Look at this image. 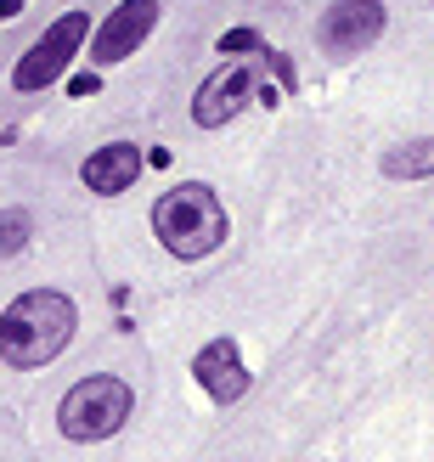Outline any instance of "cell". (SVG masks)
<instances>
[{"label":"cell","instance_id":"9","mask_svg":"<svg viewBox=\"0 0 434 462\" xmlns=\"http://www.w3.org/2000/svg\"><path fill=\"white\" fill-rule=\"evenodd\" d=\"M79 175H85V187H90V192L119 198L125 187H135V175H142V147L113 142V147H102V152H90Z\"/></svg>","mask_w":434,"mask_h":462},{"label":"cell","instance_id":"8","mask_svg":"<svg viewBox=\"0 0 434 462\" xmlns=\"http://www.w3.org/2000/svg\"><path fill=\"white\" fill-rule=\"evenodd\" d=\"M192 378L209 389V401L215 406H237L248 395V366H243V350L232 338H215V344H203L198 361H192Z\"/></svg>","mask_w":434,"mask_h":462},{"label":"cell","instance_id":"12","mask_svg":"<svg viewBox=\"0 0 434 462\" xmlns=\"http://www.w3.org/2000/svg\"><path fill=\"white\" fill-rule=\"evenodd\" d=\"M220 51H260V34L254 29H232V34H220Z\"/></svg>","mask_w":434,"mask_h":462},{"label":"cell","instance_id":"14","mask_svg":"<svg viewBox=\"0 0 434 462\" xmlns=\"http://www.w3.org/2000/svg\"><path fill=\"white\" fill-rule=\"evenodd\" d=\"M12 12H23V0H0V17H12Z\"/></svg>","mask_w":434,"mask_h":462},{"label":"cell","instance_id":"5","mask_svg":"<svg viewBox=\"0 0 434 462\" xmlns=\"http://www.w3.org/2000/svg\"><path fill=\"white\" fill-rule=\"evenodd\" d=\"M316 34H322V51L333 62H345L356 51H367V45L383 34V6L378 0H338V6H328Z\"/></svg>","mask_w":434,"mask_h":462},{"label":"cell","instance_id":"10","mask_svg":"<svg viewBox=\"0 0 434 462\" xmlns=\"http://www.w3.org/2000/svg\"><path fill=\"white\" fill-rule=\"evenodd\" d=\"M434 170V142H412V147H395L390 158H383V175L395 180H423Z\"/></svg>","mask_w":434,"mask_h":462},{"label":"cell","instance_id":"1","mask_svg":"<svg viewBox=\"0 0 434 462\" xmlns=\"http://www.w3.org/2000/svg\"><path fill=\"white\" fill-rule=\"evenodd\" d=\"M79 316H74V299H62L51 288H34L6 305L0 316V356L12 366H45L68 350V338H74Z\"/></svg>","mask_w":434,"mask_h":462},{"label":"cell","instance_id":"11","mask_svg":"<svg viewBox=\"0 0 434 462\" xmlns=\"http://www.w3.org/2000/svg\"><path fill=\"white\" fill-rule=\"evenodd\" d=\"M17 248H29V215H23V209H6V215H0V260H6V254H17Z\"/></svg>","mask_w":434,"mask_h":462},{"label":"cell","instance_id":"7","mask_svg":"<svg viewBox=\"0 0 434 462\" xmlns=\"http://www.w3.org/2000/svg\"><path fill=\"white\" fill-rule=\"evenodd\" d=\"M152 23H158V0H119L113 17L90 34V57L97 62H125L135 45L152 34Z\"/></svg>","mask_w":434,"mask_h":462},{"label":"cell","instance_id":"3","mask_svg":"<svg viewBox=\"0 0 434 462\" xmlns=\"http://www.w3.org/2000/svg\"><path fill=\"white\" fill-rule=\"evenodd\" d=\"M130 383L119 378H85L68 389V401L57 406V429H62V440H74V446H97L107 440V434H119L125 418H130Z\"/></svg>","mask_w":434,"mask_h":462},{"label":"cell","instance_id":"2","mask_svg":"<svg viewBox=\"0 0 434 462\" xmlns=\"http://www.w3.org/2000/svg\"><path fill=\"white\" fill-rule=\"evenodd\" d=\"M152 231L175 260H209L220 248V237H226V209H220V198L209 187L187 180V187H175L170 198H158Z\"/></svg>","mask_w":434,"mask_h":462},{"label":"cell","instance_id":"4","mask_svg":"<svg viewBox=\"0 0 434 462\" xmlns=\"http://www.w3.org/2000/svg\"><path fill=\"white\" fill-rule=\"evenodd\" d=\"M85 34H90V17L74 6V12H62L51 29H45L34 45H29V57L17 62V74H12V85L17 90H45L51 79H62L68 74V62H74V51L85 45Z\"/></svg>","mask_w":434,"mask_h":462},{"label":"cell","instance_id":"13","mask_svg":"<svg viewBox=\"0 0 434 462\" xmlns=\"http://www.w3.org/2000/svg\"><path fill=\"white\" fill-rule=\"evenodd\" d=\"M68 90H74V97H97L102 79H97V74H74V79H68Z\"/></svg>","mask_w":434,"mask_h":462},{"label":"cell","instance_id":"6","mask_svg":"<svg viewBox=\"0 0 434 462\" xmlns=\"http://www.w3.org/2000/svg\"><path fill=\"white\" fill-rule=\"evenodd\" d=\"M254 90H260V74H254V62H232V68H220V74H209V85L192 97V119L209 130V125H226V119H237V113L254 102Z\"/></svg>","mask_w":434,"mask_h":462}]
</instances>
